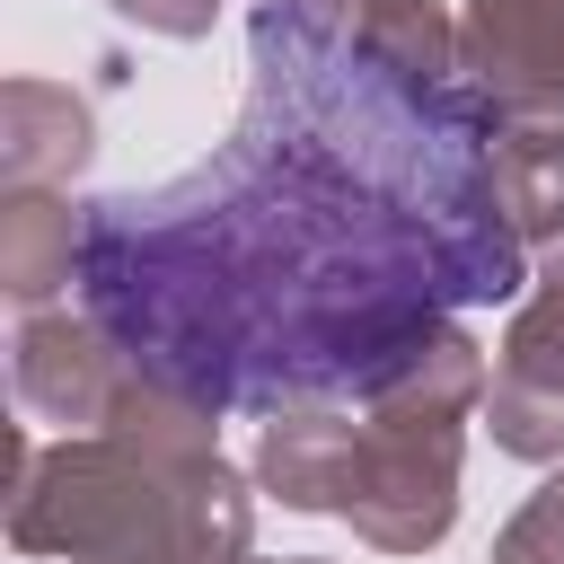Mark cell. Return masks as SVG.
<instances>
[{
  "instance_id": "7c38bea8",
  "label": "cell",
  "mask_w": 564,
  "mask_h": 564,
  "mask_svg": "<svg viewBox=\"0 0 564 564\" xmlns=\"http://www.w3.org/2000/svg\"><path fill=\"white\" fill-rule=\"evenodd\" d=\"M115 9H123V18H141L150 35H203L220 0H115Z\"/></svg>"
},
{
  "instance_id": "52a82bcc",
  "label": "cell",
  "mask_w": 564,
  "mask_h": 564,
  "mask_svg": "<svg viewBox=\"0 0 564 564\" xmlns=\"http://www.w3.org/2000/svg\"><path fill=\"white\" fill-rule=\"evenodd\" d=\"M352 449H361V423H352V414L282 405V414L264 423V441H256V476H264V494H282L291 511H344Z\"/></svg>"
},
{
  "instance_id": "4fadbf2b",
  "label": "cell",
  "mask_w": 564,
  "mask_h": 564,
  "mask_svg": "<svg viewBox=\"0 0 564 564\" xmlns=\"http://www.w3.org/2000/svg\"><path fill=\"white\" fill-rule=\"evenodd\" d=\"M229 564H256V555H229ZM282 564H317V555H282Z\"/></svg>"
},
{
  "instance_id": "3957f363",
  "label": "cell",
  "mask_w": 564,
  "mask_h": 564,
  "mask_svg": "<svg viewBox=\"0 0 564 564\" xmlns=\"http://www.w3.org/2000/svg\"><path fill=\"white\" fill-rule=\"evenodd\" d=\"M344 520L388 555L441 546L458 520V414H361Z\"/></svg>"
},
{
  "instance_id": "ba28073f",
  "label": "cell",
  "mask_w": 564,
  "mask_h": 564,
  "mask_svg": "<svg viewBox=\"0 0 564 564\" xmlns=\"http://www.w3.org/2000/svg\"><path fill=\"white\" fill-rule=\"evenodd\" d=\"M79 159H88V106L53 79H9V97H0V176H9V194L53 185Z\"/></svg>"
},
{
  "instance_id": "5b68a950",
  "label": "cell",
  "mask_w": 564,
  "mask_h": 564,
  "mask_svg": "<svg viewBox=\"0 0 564 564\" xmlns=\"http://www.w3.org/2000/svg\"><path fill=\"white\" fill-rule=\"evenodd\" d=\"M476 414H485L494 449H511V458H564V229L546 238L538 291L520 300Z\"/></svg>"
},
{
  "instance_id": "277c9868",
  "label": "cell",
  "mask_w": 564,
  "mask_h": 564,
  "mask_svg": "<svg viewBox=\"0 0 564 564\" xmlns=\"http://www.w3.org/2000/svg\"><path fill=\"white\" fill-rule=\"evenodd\" d=\"M458 70L502 132L564 141V0H476L458 18Z\"/></svg>"
},
{
  "instance_id": "8fae6325",
  "label": "cell",
  "mask_w": 564,
  "mask_h": 564,
  "mask_svg": "<svg viewBox=\"0 0 564 564\" xmlns=\"http://www.w3.org/2000/svg\"><path fill=\"white\" fill-rule=\"evenodd\" d=\"M494 564H564V476H546L494 538Z\"/></svg>"
},
{
  "instance_id": "30bf717a",
  "label": "cell",
  "mask_w": 564,
  "mask_h": 564,
  "mask_svg": "<svg viewBox=\"0 0 564 564\" xmlns=\"http://www.w3.org/2000/svg\"><path fill=\"white\" fill-rule=\"evenodd\" d=\"M326 18L344 35H361L379 62H397L405 79H449L458 70V26L432 0H326Z\"/></svg>"
},
{
  "instance_id": "9c48e42d",
  "label": "cell",
  "mask_w": 564,
  "mask_h": 564,
  "mask_svg": "<svg viewBox=\"0 0 564 564\" xmlns=\"http://www.w3.org/2000/svg\"><path fill=\"white\" fill-rule=\"evenodd\" d=\"M79 229H88V212H70L62 194H44V185L9 194V212H0V282H9L18 308H44L62 282H79Z\"/></svg>"
},
{
  "instance_id": "8992f818",
  "label": "cell",
  "mask_w": 564,
  "mask_h": 564,
  "mask_svg": "<svg viewBox=\"0 0 564 564\" xmlns=\"http://www.w3.org/2000/svg\"><path fill=\"white\" fill-rule=\"evenodd\" d=\"M18 405L26 414H44V423H97L106 432V414H115V397L132 388V361H123V344L79 308V317H26L18 326Z\"/></svg>"
},
{
  "instance_id": "7a4b0ae2",
  "label": "cell",
  "mask_w": 564,
  "mask_h": 564,
  "mask_svg": "<svg viewBox=\"0 0 564 564\" xmlns=\"http://www.w3.org/2000/svg\"><path fill=\"white\" fill-rule=\"evenodd\" d=\"M247 485L220 449L79 432L9 449V546L70 564H229L247 555Z\"/></svg>"
},
{
  "instance_id": "6da1fadb",
  "label": "cell",
  "mask_w": 564,
  "mask_h": 564,
  "mask_svg": "<svg viewBox=\"0 0 564 564\" xmlns=\"http://www.w3.org/2000/svg\"><path fill=\"white\" fill-rule=\"evenodd\" d=\"M529 238L494 194V106L405 79L326 0L256 9V88L220 159L88 203L79 308L194 405H370L449 308L511 300Z\"/></svg>"
}]
</instances>
